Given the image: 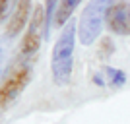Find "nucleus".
Instances as JSON below:
<instances>
[{
	"label": "nucleus",
	"instance_id": "1",
	"mask_svg": "<svg viewBox=\"0 0 130 124\" xmlns=\"http://www.w3.org/2000/svg\"><path fill=\"white\" fill-rule=\"evenodd\" d=\"M76 23L70 20L62 29L58 41L54 43L51 56V72L56 85H68L72 78V62H74V41H76Z\"/></svg>",
	"mask_w": 130,
	"mask_h": 124
},
{
	"label": "nucleus",
	"instance_id": "2",
	"mask_svg": "<svg viewBox=\"0 0 130 124\" xmlns=\"http://www.w3.org/2000/svg\"><path fill=\"white\" fill-rule=\"evenodd\" d=\"M115 2L117 0H91L86 6L78 23V37L82 45H91L101 35L103 22L107 20V14L115 6Z\"/></svg>",
	"mask_w": 130,
	"mask_h": 124
},
{
	"label": "nucleus",
	"instance_id": "3",
	"mask_svg": "<svg viewBox=\"0 0 130 124\" xmlns=\"http://www.w3.org/2000/svg\"><path fill=\"white\" fill-rule=\"evenodd\" d=\"M31 80V66L22 64L14 68L0 83V109H8L16 101Z\"/></svg>",
	"mask_w": 130,
	"mask_h": 124
},
{
	"label": "nucleus",
	"instance_id": "4",
	"mask_svg": "<svg viewBox=\"0 0 130 124\" xmlns=\"http://www.w3.org/2000/svg\"><path fill=\"white\" fill-rule=\"evenodd\" d=\"M107 27L117 35H130V4L119 2L107 14Z\"/></svg>",
	"mask_w": 130,
	"mask_h": 124
},
{
	"label": "nucleus",
	"instance_id": "5",
	"mask_svg": "<svg viewBox=\"0 0 130 124\" xmlns=\"http://www.w3.org/2000/svg\"><path fill=\"white\" fill-rule=\"evenodd\" d=\"M41 23H45V14H43L41 8H37V10H35V16H33L31 22H29L27 33L23 35V41H22V52L23 54H33L39 49V45H41L39 25H41Z\"/></svg>",
	"mask_w": 130,
	"mask_h": 124
},
{
	"label": "nucleus",
	"instance_id": "6",
	"mask_svg": "<svg viewBox=\"0 0 130 124\" xmlns=\"http://www.w3.org/2000/svg\"><path fill=\"white\" fill-rule=\"evenodd\" d=\"M29 12H31V0H20L16 4V10L12 12V17L8 20L6 37H16L20 31H23V27L29 22Z\"/></svg>",
	"mask_w": 130,
	"mask_h": 124
},
{
	"label": "nucleus",
	"instance_id": "7",
	"mask_svg": "<svg viewBox=\"0 0 130 124\" xmlns=\"http://www.w3.org/2000/svg\"><path fill=\"white\" fill-rule=\"evenodd\" d=\"M80 2H82V0H60L58 8H56V12H54L53 25H54V27L66 25V23L70 22V17H72V14H74V10L80 6Z\"/></svg>",
	"mask_w": 130,
	"mask_h": 124
},
{
	"label": "nucleus",
	"instance_id": "8",
	"mask_svg": "<svg viewBox=\"0 0 130 124\" xmlns=\"http://www.w3.org/2000/svg\"><path fill=\"white\" fill-rule=\"evenodd\" d=\"M60 4V0H45V35L49 33L51 25H53V17H54V8Z\"/></svg>",
	"mask_w": 130,
	"mask_h": 124
},
{
	"label": "nucleus",
	"instance_id": "9",
	"mask_svg": "<svg viewBox=\"0 0 130 124\" xmlns=\"http://www.w3.org/2000/svg\"><path fill=\"white\" fill-rule=\"evenodd\" d=\"M105 74H107V78H109V81L113 83V85H122L126 81V76H124V72H120V70H115V68H105Z\"/></svg>",
	"mask_w": 130,
	"mask_h": 124
},
{
	"label": "nucleus",
	"instance_id": "10",
	"mask_svg": "<svg viewBox=\"0 0 130 124\" xmlns=\"http://www.w3.org/2000/svg\"><path fill=\"white\" fill-rule=\"evenodd\" d=\"M12 10H16V0H0V23L10 20Z\"/></svg>",
	"mask_w": 130,
	"mask_h": 124
},
{
	"label": "nucleus",
	"instance_id": "11",
	"mask_svg": "<svg viewBox=\"0 0 130 124\" xmlns=\"http://www.w3.org/2000/svg\"><path fill=\"white\" fill-rule=\"evenodd\" d=\"M6 41L4 39H0V76H2V72H4V66H6V56H8V52H6Z\"/></svg>",
	"mask_w": 130,
	"mask_h": 124
}]
</instances>
